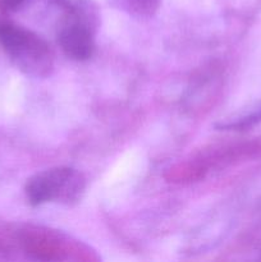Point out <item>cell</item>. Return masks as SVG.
I'll return each instance as SVG.
<instances>
[{
  "label": "cell",
  "instance_id": "cell-1",
  "mask_svg": "<svg viewBox=\"0 0 261 262\" xmlns=\"http://www.w3.org/2000/svg\"><path fill=\"white\" fill-rule=\"evenodd\" d=\"M0 45L13 63L33 77H46L53 69V55L48 43L30 30L0 22Z\"/></svg>",
  "mask_w": 261,
  "mask_h": 262
},
{
  "label": "cell",
  "instance_id": "cell-2",
  "mask_svg": "<svg viewBox=\"0 0 261 262\" xmlns=\"http://www.w3.org/2000/svg\"><path fill=\"white\" fill-rule=\"evenodd\" d=\"M86 181L78 170L67 166L48 169L30 178L26 184V196L33 206L46 202L71 205L78 202Z\"/></svg>",
  "mask_w": 261,
  "mask_h": 262
},
{
  "label": "cell",
  "instance_id": "cell-3",
  "mask_svg": "<svg viewBox=\"0 0 261 262\" xmlns=\"http://www.w3.org/2000/svg\"><path fill=\"white\" fill-rule=\"evenodd\" d=\"M19 243L30 257L38 261H91L97 258L82 243L45 228L32 227L22 230Z\"/></svg>",
  "mask_w": 261,
  "mask_h": 262
},
{
  "label": "cell",
  "instance_id": "cell-4",
  "mask_svg": "<svg viewBox=\"0 0 261 262\" xmlns=\"http://www.w3.org/2000/svg\"><path fill=\"white\" fill-rule=\"evenodd\" d=\"M59 43L68 58L87 60L94 54V37L86 22L79 18H71L59 32Z\"/></svg>",
  "mask_w": 261,
  "mask_h": 262
},
{
  "label": "cell",
  "instance_id": "cell-5",
  "mask_svg": "<svg viewBox=\"0 0 261 262\" xmlns=\"http://www.w3.org/2000/svg\"><path fill=\"white\" fill-rule=\"evenodd\" d=\"M206 171L207 168L201 160L188 161V163L179 164V165L171 168L166 174V179L169 182H177V183L196 182L204 178Z\"/></svg>",
  "mask_w": 261,
  "mask_h": 262
},
{
  "label": "cell",
  "instance_id": "cell-6",
  "mask_svg": "<svg viewBox=\"0 0 261 262\" xmlns=\"http://www.w3.org/2000/svg\"><path fill=\"white\" fill-rule=\"evenodd\" d=\"M129 12L137 15H151L159 7V0H124Z\"/></svg>",
  "mask_w": 261,
  "mask_h": 262
},
{
  "label": "cell",
  "instance_id": "cell-7",
  "mask_svg": "<svg viewBox=\"0 0 261 262\" xmlns=\"http://www.w3.org/2000/svg\"><path fill=\"white\" fill-rule=\"evenodd\" d=\"M25 2L26 0H0V7L4 10L12 12V10H17L18 8L22 7Z\"/></svg>",
  "mask_w": 261,
  "mask_h": 262
}]
</instances>
